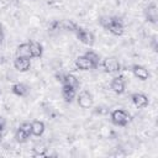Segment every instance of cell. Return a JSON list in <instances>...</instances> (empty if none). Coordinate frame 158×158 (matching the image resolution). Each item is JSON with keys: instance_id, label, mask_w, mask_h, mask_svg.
I'll use <instances>...</instances> for the list:
<instances>
[{"instance_id": "cell-18", "label": "cell", "mask_w": 158, "mask_h": 158, "mask_svg": "<svg viewBox=\"0 0 158 158\" xmlns=\"http://www.w3.org/2000/svg\"><path fill=\"white\" fill-rule=\"evenodd\" d=\"M32 151H33V154H35L36 157H44V156L47 154L48 148H47L43 143H40V144H36V146L32 148Z\"/></svg>"}, {"instance_id": "cell-5", "label": "cell", "mask_w": 158, "mask_h": 158, "mask_svg": "<svg viewBox=\"0 0 158 158\" xmlns=\"http://www.w3.org/2000/svg\"><path fill=\"white\" fill-rule=\"evenodd\" d=\"M107 30L114 35V36H121L123 33V23L122 21L116 17V16H111V22L107 27Z\"/></svg>"}, {"instance_id": "cell-24", "label": "cell", "mask_w": 158, "mask_h": 158, "mask_svg": "<svg viewBox=\"0 0 158 158\" xmlns=\"http://www.w3.org/2000/svg\"><path fill=\"white\" fill-rule=\"evenodd\" d=\"M5 126H6V120L2 116H0V131H2L5 128Z\"/></svg>"}, {"instance_id": "cell-19", "label": "cell", "mask_w": 158, "mask_h": 158, "mask_svg": "<svg viewBox=\"0 0 158 158\" xmlns=\"http://www.w3.org/2000/svg\"><path fill=\"white\" fill-rule=\"evenodd\" d=\"M85 56L90 59V62L94 64V67H95V69L99 67V64H100V56L98 54V53H95L94 51H88V52H85Z\"/></svg>"}, {"instance_id": "cell-2", "label": "cell", "mask_w": 158, "mask_h": 158, "mask_svg": "<svg viewBox=\"0 0 158 158\" xmlns=\"http://www.w3.org/2000/svg\"><path fill=\"white\" fill-rule=\"evenodd\" d=\"M74 32H75L77 38H78L80 42H83L84 44H88V46H93V44H94L95 37H94L93 32H90V31H88V30H85V28H83V27H77Z\"/></svg>"}, {"instance_id": "cell-27", "label": "cell", "mask_w": 158, "mask_h": 158, "mask_svg": "<svg viewBox=\"0 0 158 158\" xmlns=\"http://www.w3.org/2000/svg\"><path fill=\"white\" fill-rule=\"evenodd\" d=\"M0 93H1V90H0Z\"/></svg>"}, {"instance_id": "cell-8", "label": "cell", "mask_w": 158, "mask_h": 158, "mask_svg": "<svg viewBox=\"0 0 158 158\" xmlns=\"http://www.w3.org/2000/svg\"><path fill=\"white\" fill-rule=\"evenodd\" d=\"M14 67L19 72H27L31 67V60L30 58H25V57H16L14 60Z\"/></svg>"}, {"instance_id": "cell-3", "label": "cell", "mask_w": 158, "mask_h": 158, "mask_svg": "<svg viewBox=\"0 0 158 158\" xmlns=\"http://www.w3.org/2000/svg\"><path fill=\"white\" fill-rule=\"evenodd\" d=\"M77 101L81 109H90L93 106L94 99H93V95L88 90H81L77 96Z\"/></svg>"}, {"instance_id": "cell-21", "label": "cell", "mask_w": 158, "mask_h": 158, "mask_svg": "<svg viewBox=\"0 0 158 158\" xmlns=\"http://www.w3.org/2000/svg\"><path fill=\"white\" fill-rule=\"evenodd\" d=\"M78 26L74 23V22H72V21H69V20H62V21H59V28H62V30H67V31H75V28H77Z\"/></svg>"}, {"instance_id": "cell-16", "label": "cell", "mask_w": 158, "mask_h": 158, "mask_svg": "<svg viewBox=\"0 0 158 158\" xmlns=\"http://www.w3.org/2000/svg\"><path fill=\"white\" fill-rule=\"evenodd\" d=\"M16 57H25V58H32L30 52V44L28 42L21 43L16 49Z\"/></svg>"}, {"instance_id": "cell-15", "label": "cell", "mask_w": 158, "mask_h": 158, "mask_svg": "<svg viewBox=\"0 0 158 158\" xmlns=\"http://www.w3.org/2000/svg\"><path fill=\"white\" fill-rule=\"evenodd\" d=\"M30 44V52H31V57L32 58H40L43 53V48H42V44L38 43V42H35V41H31L28 42Z\"/></svg>"}, {"instance_id": "cell-7", "label": "cell", "mask_w": 158, "mask_h": 158, "mask_svg": "<svg viewBox=\"0 0 158 158\" xmlns=\"http://www.w3.org/2000/svg\"><path fill=\"white\" fill-rule=\"evenodd\" d=\"M131 100L133 102V105L138 109H143L148 105V98L147 95H144L143 93H135L131 95Z\"/></svg>"}, {"instance_id": "cell-23", "label": "cell", "mask_w": 158, "mask_h": 158, "mask_svg": "<svg viewBox=\"0 0 158 158\" xmlns=\"http://www.w3.org/2000/svg\"><path fill=\"white\" fill-rule=\"evenodd\" d=\"M20 128L23 130L28 136L32 135V128H31V123H30V122H22V123L20 125Z\"/></svg>"}, {"instance_id": "cell-11", "label": "cell", "mask_w": 158, "mask_h": 158, "mask_svg": "<svg viewBox=\"0 0 158 158\" xmlns=\"http://www.w3.org/2000/svg\"><path fill=\"white\" fill-rule=\"evenodd\" d=\"M132 73H133V75H135L137 79H139V80H147V79L149 78V72H148V69H147L146 67H143V65H138V64L133 65V67H132Z\"/></svg>"}, {"instance_id": "cell-22", "label": "cell", "mask_w": 158, "mask_h": 158, "mask_svg": "<svg viewBox=\"0 0 158 158\" xmlns=\"http://www.w3.org/2000/svg\"><path fill=\"white\" fill-rule=\"evenodd\" d=\"M100 25L105 28V30H107V27H109V25H110V22H111V16H102V17H100Z\"/></svg>"}, {"instance_id": "cell-12", "label": "cell", "mask_w": 158, "mask_h": 158, "mask_svg": "<svg viewBox=\"0 0 158 158\" xmlns=\"http://www.w3.org/2000/svg\"><path fill=\"white\" fill-rule=\"evenodd\" d=\"M62 96H63V99H64L65 102H69L70 104L75 99L77 91H75V89H73V88L63 84V86H62Z\"/></svg>"}, {"instance_id": "cell-13", "label": "cell", "mask_w": 158, "mask_h": 158, "mask_svg": "<svg viewBox=\"0 0 158 158\" xmlns=\"http://www.w3.org/2000/svg\"><path fill=\"white\" fill-rule=\"evenodd\" d=\"M11 90H12V93H14L15 95H17V96H26V95L28 94V91H30L28 86H27L26 84H23V83H15V84L11 86Z\"/></svg>"}, {"instance_id": "cell-17", "label": "cell", "mask_w": 158, "mask_h": 158, "mask_svg": "<svg viewBox=\"0 0 158 158\" xmlns=\"http://www.w3.org/2000/svg\"><path fill=\"white\" fill-rule=\"evenodd\" d=\"M31 128H32V135L36 137H40L44 132V123L42 121L36 120V121L31 122Z\"/></svg>"}, {"instance_id": "cell-14", "label": "cell", "mask_w": 158, "mask_h": 158, "mask_svg": "<svg viewBox=\"0 0 158 158\" xmlns=\"http://www.w3.org/2000/svg\"><path fill=\"white\" fill-rule=\"evenodd\" d=\"M62 83H63L64 85H68V86L75 89V90L79 88V79H78L74 74H64Z\"/></svg>"}, {"instance_id": "cell-20", "label": "cell", "mask_w": 158, "mask_h": 158, "mask_svg": "<svg viewBox=\"0 0 158 158\" xmlns=\"http://www.w3.org/2000/svg\"><path fill=\"white\" fill-rule=\"evenodd\" d=\"M28 135L23 131V130H21L20 127L16 130V132H15V139H16V142H19V143H25V142H27V139H28Z\"/></svg>"}, {"instance_id": "cell-1", "label": "cell", "mask_w": 158, "mask_h": 158, "mask_svg": "<svg viewBox=\"0 0 158 158\" xmlns=\"http://www.w3.org/2000/svg\"><path fill=\"white\" fill-rule=\"evenodd\" d=\"M111 121L114 125L123 127L130 122V115L122 109H116L111 112Z\"/></svg>"}, {"instance_id": "cell-4", "label": "cell", "mask_w": 158, "mask_h": 158, "mask_svg": "<svg viewBox=\"0 0 158 158\" xmlns=\"http://www.w3.org/2000/svg\"><path fill=\"white\" fill-rule=\"evenodd\" d=\"M102 67H104L105 72H107V73H117V72H120V68H121L120 62L115 57L105 58L102 62Z\"/></svg>"}, {"instance_id": "cell-25", "label": "cell", "mask_w": 158, "mask_h": 158, "mask_svg": "<svg viewBox=\"0 0 158 158\" xmlns=\"http://www.w3.org/2000/svg\"><path fill=\"white\" fill-rule=\"evenodd\" d=\"M2 42H4V28L0 23V46L2 44Z\"/></svg>"}, {"instance_id": "cell-9", "label": "cell", "mask_w": 158, "mask_h": 158, "mask_svg": "<svg viewBox=\"0 0 158 158\" xmlns=\"http://www.w3.org/2000/svg\"><path fill=\"white\" fill-rule=\"evenodd\" d=\"M125 78L122 75H118V77H115L111 81V89L112 91H115L116 94H123L125 91Z\"/></svg>"}, {"instance_id": "cell-6", "label": "cell", "mask_w": 158, "mask_h": 158, "mask_svg": "<svg viewBox=\"0 0 158 158\" xmlns=\"http://www.w3.org/2000/svg\"><path fill=\"white\" fill-rule=\"evenodd\" d=\"M75 67L80 70H90V69H95L94 64L90 62V59L84 54V56H79L75 59Z\"/></svg>"}, {"instance_id": "cell-26", "label": "cell", "mask_w": 158, "mask_h": 158, "mask_svg": "<svg viewBox=\"0 0 158 158\" xmlns=\"http://www.w3.org/2000/svg\"><path fill=\"white\" fill-rule=\"evenodd\" d=\"M1 137H2V136H1V131H0V141H1Z\"/></svg>"}, {"instance_id": "cell-10", "label": "cell", "mask_w": 158, "mask_h": 158, "mask_svg": "<svg viewBox=\"0 0 158 158\" xmlns=\"http://www.w3.org/2000/svg\"><path fill=\"white\" fill-rule=\"evenodd\" d=\"M144 16H146V19L149 22H152V23H156L157 22V20H158V9H157L156 4H151V5H148L146 7Z\"/></svg>"}]
</instances>
